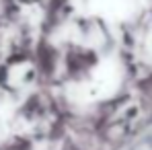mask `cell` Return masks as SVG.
Wrapping results in <instances>:
<instances>
[{
  "instance_id": "6da1fadb",
  "label": "cell",
  "mask_w": 152,
  "mask_h": 150,
  "mask_svg": "<svg viewBox=\"0 0 152 150\" xmlns=\"http://www.w3.org/2000/svg\"><path fill=\"white\" fill-rule=\"evenodd\" d=\"M150 150H152V142H150Z\"/></svg>"
}]
</instances>
